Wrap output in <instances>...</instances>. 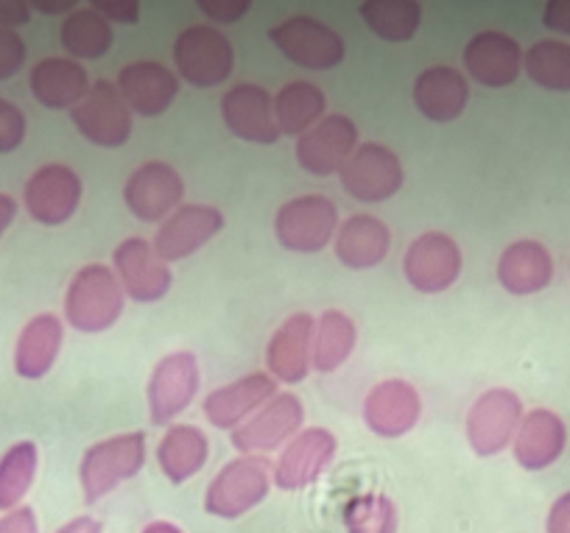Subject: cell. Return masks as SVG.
I'll use <instances>...</instances> for the list:
<instances>
[{"label":"cell","mask_w":570,"mask_h":533,"mask_svg":"<svg viewBox=\"0 0 570 533\" xmlns=\"http://www.w3.org/2000/svg\"><path fill=\"white\" fill-rule=\"evenodd\" d=\"M126 294L118 277L104 263L79 268L65 294V318L79 333H104L124 313Z\"/></svg>","instance_id":"1"},{"label":"cell","mask_w":570,"mask_h":533,"mask_svg":"<svg viewBox=\"0 0 570 533\" xmlns=\"http://www.w3.org/2000/svg\"><path fill=\"white\" fill-rule=\"evenodd\" d=\"M146 464V436L140 431L118 433L96 442L81 458L79 481L87 503L107 497L112 488L135 477Z\"/></svg>","instance_id":"2"},{"label":"cell","mask_w":570,"mask_h":533,"mask_svg":"<svg viewBox=\"0 0 570 533\" xmlns=\"http://www.w3.org/2000/svg\"><path fill=\"white\" fill-rule=\"evenodd\" d=\"M274 233L283 249L316 255L338 233V207L327 196L308 194L285 201L274 216Z\"/></svg>","instance_id":"3"},{"label":"cell","mask_w":570,"mask_h":533,"mask_svg":"<svg viewBox=\"0 0 570 533\" xmlns=\"http://www.w3.org/2000/svg\"><path fill=\"white\" fill-rule=\"evenodd\" d=\"M174 65L179 79L199 90L224 85L235 68L233 42L213 26H190L174 40Z\"/></svg>","instance_id":"4"},{"label":"cell","mask_w":570,"mask_h":533,"mask_svg":"<svg viewBox=\"0 0 570 533\" xmlns=\"http://www.w3.org/2000/svg\"><path fill=\"white\" fill-rule=\"evenodd\" d=\"M268 40L277 46L288 62L308 70H333L344 62L342 34L311 14H292L268 31Z\"/></svg>","instance_id":"5"},{"label":"cell","mask_w":570,"mask_h":533,"mask_svg":"<svg viewBox=\"0 0 570 533\" xmlns=\"http://www.w3.org/2000/svg\"><path fill=\"white\" fill-rule=\"evenodd\" d=\"M344 194L353 196L364 205H381V201L397 196L403 188L405 170L397 154L381 142H361L353 157L338 170Z\"/></svg>","instance_id":"6"},{"label":"cell","mask_w":570,"mask_h":533,"mask_svg":"<svg viewBox=\"0 0 570 533\" xmlns=\"http://www.w3.org/2000/svg\"><path fill=\"white\" fill-rule=\"evenodd\" d=\"M268 488H272V477H268L266 461L255 458V455H244V458L229 461L213 477L205 494V509L213 516L235 520V516L261 505L266 500Z\"/></svg>","instance_id":"7"},{"label":"cell","mask_w":570,"mask_h":533,"mask_svg":"<svg viewBox=\"0 0 570 533\" xmlns=\"http://www.w3.org/2000/svg\"><path fill=\"white\" fill-rule=\"evenodd\" d=\"M523 422V403L509 388H490L468 411V442L475 455H498L514 442Z\"/></svg>","instance_id":"8"},{"label":"cell","mask_w":570,"mask_h":533,"mask_svg":"<svg viewBox=\"0 0 570 533\" xmlns=\"http://www.w3.org/2000/svg\"><path fill=\"white\" fill-rule=\"evenodd\" d=\"M81 176L70 165L51 162L42 165L26 182L23 201L29 216L42 227H62L76 216L81 205Z\"/></svg>","instance_id":"9"},{"label":"cell","mask_w":570,"mask_h":533,"mask_svg":"<svg viewBox=\"0 0 570 533\" xmlns=\"http://www.w3.org/2000/svg\"><path fill=\"white\" fill-rule=\"evenodd\" d=\"M305 420L303 399L297 394H277L268 399L252 420L233 431V447L244 455H261L272 453V450L283 447L285 442H292L299 433Z\"/></svg>","instance_id":"10"},{"label":"cell","mask_w":570,"mask_h":533,"mask_svg":"<svg viewBox=\"0 0 570 533\" xmlns=\"http://www.w3.org/2000/svg\"><path fill=\"white\" fill-rule=\"evenodd\" d=\"M403 274L420 294H442L462 274V249L445 233H425L411 240L403 257Z\"/></svg>","instance_id":"11"},{"label":"cell","mask_w":570,"mask_h":533,"mask_svg":"<svg viewBox=\"0 0 570 533\" xmlns=\"http://www.w3.org/2000/svg\"><path fill=\"white\" fill-rule=\"evenodd\" d=\"M70 120L85 140L101 148H120L131 137V109L120 98L118 87L104 79L90 87L85 101L70 109Z\"/></svg>","instance_id":"12"},{"label":"cell","mask_w":570,"mask_h":533,"mask_svg":"<svg viewBox=\"0 0 570 533\" xmlns=\"http://www.w3.org/2000/svg\"><path fill=\"white\" fill-rule=\"evenodd\" d=\"M199 392V361L194 352H171L155 366L149 377V416L155 425L177 420Z\"/></svg>","instance_id":"13"},{"label":"cell","mask_w":570,"mask_h":533,"mask_svg":"<svg viewBox=\"0 0 570 533\" xmlns=\"http://www.w3.org/2000/svg\"><path fill=\"white\" fill-rule=\"evenodd\" d=\"M185 196L183 176L168 162H142L124 185V201L135 218L146 224L166 221Z\"/></svg>","instance_id":"14"},{"label":"cell","mask_w":570,"mask_h":533,"mask_svg":"<svg viewBox=\"0 0 570 533\" xmlns=\"http://www.w3.org/2000/svg\"><path fill=\"white\" fill-rule=\"evenodd\" d=\"M115 277L131 302H157L171 290L174 274L146 238H126L115 249Z\"/></svg>","instance_id":"15"},{"label":"cell","mask_w":570,"mask_h":533,"mask_svg":"<svg viewBox=\"0 0 570 533\" xmlns=\"http://www.w3.org/2000/svg\"><path fill=\"white\" fill-rule=\"evenodd\" d=\"M358 148V126L347 115H327L297 140V162L311 176H331L347 165Z\"/></svg>","instance_id":"16"},{"label":"cell","mask_w":570,"mask_h":533,"mask_svg":"<svg viewBox=\"0 0 570 533\" xmlns=\"http://www.w3.org/2000/svg\"><path fill=\"white\" fill-rule=\"evenodd\" d=\"M224 229L222 210L210 205H183L160 224L155 235V251L163 263H177L196 255Z\"/></svg>","instance_id":"17"},{"label":"cell","mask_w":570,"mask_h":533,"mask_svg":"<svg viewBox=\"0 0 570 533\" xmlns=\"http://www.w3.org/2000/svg\"><path fill=\"white\" fill-rule=\"evenodd\" d=\"M333 458H336V436L325 427H308L297 433L279 453L274 464V483L283 492H297L320 481Z\"/></svg>","instance_id":"18"},{"label":"cell","mask_w":570,"mask_h":533,"mask_svg":"<svg viewBox=\"0 0 570 533\" xmlns=\"http://www.w3.org/2000/svg\"><path fill=\"white\" fill-rule=\"evenodd\" d=\"M222 118L235 137L257 146H272L277 142L279 129L274 118V98L261 85H235L222 98Z\"/></svg>","instance_id":"19"},{"label":"cell","mask_w":570,"mask_h":533,"mask_svg":"<svg viewBox=\"0 0 570 533\" xmlns=\"http://www.w3.org/2000/svg\"><path fill=\"white\" fill-rule=\"evenodd\" d=\"M316 318L308 313H294L274 329L266 346L268 375L279 383H303L314 366Z\"/></svg>","instance_id":"20"},{"label":"cell","mask_w":570,"mask_h":533,"mask_svg":"<svg viewBox=\"0 0 570 533\" xmlns=\"http://www.w3.org/2000/svg\"><path fill=\"white\" fill-rule=\"evenodd\" d=\"M118 92L131 112L157 118L179 96V76L155 59H137L118 73Z\"/></svg>","instance_id":"21"},{"label":"cell","mask_w":570,"mask_h":533,"mask_svg":"<svg viewBox=\"0 0 570 533\" xmlns=\"http://www.w3.org/2000/svg\"><path fill=\"white\" fill-rule=\"evenodd\" d=\"M464 70L470 79L479 85L501 90L518 81L523 68V51L518 40L503 31H479L473 40L464 46Z\"/></svg>","instance_id":"22"},{"label":"cell","mask_w":570,"mask_h":533,"mask_svg":"<svg viewBox=\"0 0 570 533\" xmlns=\"http://www.w3.org/2000/svg\"><path fill=\"white\" fill-rule=\"evenodd\" d=\"M422 399L416 388L405 381H383L366 394L364 422L372 433L383 438H400L420 422Z\"/></svg>","instance_id":"23"},{"label":"cell","mask_w":570,"mask_h":533,"mask_svg":"<svg viewBox=\"0 0 570 533\" xmlns=\"http://www.w3.org/2000/svg\"><path fill=\"white\" fill-rule=\"evenodd\" d=\"M274 397H277V381L263 372H252V375L207 394L205 416L210 420V425L222 427V431H235Z\"/></svg>","instance_id":"24"},{"label":"cell","mask_w":570,"mask_h":533,"mask_svg":"<svg viewBox=\"0 0 570 533\" xmlns=\"http://www.w3.org/2000/svg\"><path fill=\"white\" fill-rule=\"evenodd\" d=\"M29 87L31 96L46 109H73L85 101L92 81L85 65L65 57H46L31 68Z\"/></svg>","instance_id":"25"},{"label":"cell","mask_w":570,"mask_h":533,"mask_svg":"<svg viewBox=\"0 0 570 533\" xmlns=\"http://www.w3.org/2000/svg\"><path fill=\"white\" fill-rule=\"evenodd\" d=\"M470 101V85L462 70L434 65L422 70L414 81V103L428 120L451 124L464 112Z\"/></svg>","instance_id":"26"},{"label":"cell","mask_w":570,"mask_h":533,"mask_svg":"<svg viewBox=\"0 0 570 533\" xmlns=\"http://www.w3.org/2000/svg\"><path fill=\"white\" fill-rule=\"evenodd\" d=\"M514 461L523 470L540 472L557 464L559 455L564 453L568 444V427L553 411L537 408L529 416H523L514 436Z\"/></svg>","instance_id":"27"},{"label":"cell","mask_w":570,"mask_h":533,"mask_svg":"<svg viewBox=\"0 0 570 533\" xmlns=\"http://www.w3.org/2000/svg\"><path fill=\"white\" fill-rule=\"evenodd\" d=\"M389 246H392V233L381 218L370 216V213L347 218L333 238L338 263L355 268V272L381 266L389 255Z\"/></svg>","instance_id":"28"},{"label":"cell","mask_w":570,"mask_h":533,"mask_svg":"<svg viewBox=\"0 0 570 533\" xmlns=\"http://www.w3.org/2000/svg\"><path fill=\"white\" fill-rule=\"evenodd\" d=\"M553 260L551 251L537 240H514L498 260V283L514 296L540 294L551 285Z\"/></svg>","instance_id":"29"},{"label":"cell","mask_w":570,"mask_h":533,"mask_svg":"<svg viewBox=\"0 0 570 533\" xmlns=\"http://www.w3.org/2000/svg\"><path fill=\"white\" fill-rule=\"evenodd\" d=\"M65 329L59 316L53 313H40L31 318L20 333L18 346H14V369L23 381H40L57 364L62 352Z\"/></svg>","instance_id":"30"},{"label":"cell","mask_w":570,"mask_h":533,"mask_svg":"<svg viewBox=\"0 0 570 533\" xmlns=\"http://www.w3.org/2000/svg\"><path fill=\"white\" fill-rule=\"evenodd\" d=\"M207 455H210V444H207V436L199 427L171 425L166 436L160 438V447H157V464H160L163 475L174 486H179L207 464Z\"/></svg>","instance_id":"31"},{"label":"cell","mask_w":570,"mask_h":533,"mask_svg":"<svg viewBox=\"0 0 570 533\" xmlns=\"http://www.w3.org/2000/svg\"><path fill=\"white\" fill-rule=\"evenodd\" d=\"M327 98L311 81H292L274 96V118H277L279 135L303 137L325 118Z\"/></svg>","instance_id":"32"},{"label":"cell","mask_w":570,"mask_h":533,"mask_svg":"<svg viewBox=\"0 0 570 533\" xmlns=\"http://www.w3.org/2000/svg\"><path fill=\"white\" fill-rule=\"evenodd\" d=\"M355 344H358V329H355V322L347 313H322L314 333V369L320 375H331V372L342 369L350 355H353Z\"/></svg>","instance_id":"33"},{"label":"cell","mask_w":570,"mask_h":533,"mask_svg":"<svg viewBox=\"0 0 570 533\" xmlns=\"http://www.w3.org/2000/svg\"><path fill=\"white\" fill-rule=\"evenodd\" d=\"M59 40L73 59L96 62V59L107 57V51L112 48V26L92 7H79L65 18Z\"/></svg>","instance_id":"34"},{"label":"cell","mask_w":570,"mask_h":533,"mask_svg":"<svg viewBox=\"0 0 570 533\" xmlns=\"http://www.w3.org/2000/svg\"><path fill=\"white\" fill-rule=\"evenodd\" d=\"M361 18L381 40L409 42L422 23V7L414 0H366Z\"/></svg>","instance_id":"35"},{"label":"cell","mask_w":570,"mask_h":533,"mask_svg":"<svg viewBox=\"0 0 570 533\" xmlns=\"http://www.w3.org/2000/svg\"><path fill=\"white\" fill-rule=\"evenodd\" d=\"M40 450L35 442H18L0 455V511H14L37 477Z\"/></svg>","instance_id":"36"},{"label":"cell","mask_w":570,"mask_h":533,"mask_svg":"<svg viewBox=\"0 0 570 533\" xmlns=\"http://www.w3.org/2000/svg\"><path fill=\"white\" fill-rule=\"evenodd\" d=\"M523 68L542 90L570 92V42L540 40L523 53Z\"/></svg>","instance_id":"37"},{"label":"cell","mask_w":570,"mask_h":533,"mask_svg":"<svg viewBox=\"0 0 570 533\" xmlns=\"http://www.w3.org/2000/svg\"><path fill=\"white\" fill-rule=\"evenodd\" d=\"M347 533H397V509L386 494H358L344 509Z\"/></svg>","instance_id":"38"},{"label":"cell","mask_w":570,"mask_h":533,"mask_svg":"<svg viewBox=\"0 0 570 533\" xmlns=\"http://www.w3.org/2000/svg\"><path fill=\"white\" fill-rule=\"evenodd\" d=\"M26 115L23 109L14 107L12 101L0 98V154H12L23 146L26 140Z\"/></svg>","instance_id":"39"},{"label":"cell","mask_w":570,"mask_h":533,"mask_svg":"<svg viewBox=\"0 0 570 533\" xmlns=\"http://www.w3.org/2000/svg\"><path fill=\"white\" fill-rule=\"evenodd\" d=\"M26 62V42L18 31L0 29V81L12 79L20 73Z\"/></svg>","instance_id":"40"},{"label":"cell","mask_w":570,"mask_h":533,"mask_svg":"<svg viewBox=\"0 0 570 533\" xmlns=\"http://www.w3.org/2000/svg\"><path fill=\"white\" fill-rule=\"evenodd\" d=\"M199 9L213 20V23H238L252 9L249 0H199Z\"/></svg>","instance_id":"41"},{"label":"cell","mask_w":570,"mask_h":533,"mask_svg":"<svg viewBox=\"0 0 570 533\" xmlns=\"http://www.w3.org/2000/svg\"><path fill=\"white\" fill-rule=\"evenodd\" d=\"M107 23H137L140 3L137 0H92L90 3Z\"/></svg>","instance_id":"42"},{"label":"cell","mask_w":570,"mask_h":533,"mask_svg":"<svg viewBox=\"0 0 570 533\" xmlns=\"http://www.w3.org/2000/svg\"><path fill=\"white\" fill-rule=\"evenodd\" d=\"M542 26L570 37V0H548L542 9Z\"/></svg>","instance_id":"43"},{"label":"cell","mask_w":570,"mask_h":533,"mask_svg":"<svg viewBox=\"0 0 570 533\" xmlns=\"http://www.w3.org/2000/svg\"><path fill=\"white\" fill-rule=\"evenodd\" d=\"M0 533H40L37 516L31 509H14L0 520Z\"/></svg>","instance_id":"44"},{"label":"cell","mask_w":570,"mask_h":533,"mask_svg":"<svg viewBox=\"0 0 570 533\" xmlns=\"http://www.w3.org/2000/svg\"><path fill=\"white\" fill-rule=\"evenodd\" d=\"M29 3H20V0H0V29H14V26H23L29 23Z\"/></svg>","instance_id":"45"},{"label":"cell","mask_w":570,"mask_h":533,"mask_svg":"<svg viewBox=\"0 0 570 533\" xmlns=\"http://www.w3.org/2000/svg\"><path fill=\"white\" fill-rule=\"evenodd\" d=\"M548 533H570V492L562 494V497L551 505V514H548Z\"/></svg>","instance_id":"46"},{"label":"cell","mask_w":570,"mask_h":533,"mask_svg":"<svg viewBox=\"0 0 570 533\" xmlns=\"http://www.w3.org/2000/svg\"><path fill=\"white\" fill-rule=\"evenodd\" d=\"M14 216H18V205H14V199L7 194H0V238H3V233H7L9 227H12Z\"/></svg>","instance_id":"47"},{"label":"cell","mask_w":570,"mask_h":533,"mask_svg":"<svg viewBox=\"0 0 570 533\" xmlns=\"http://www.w3.org/2000/svg\"><path fill=\"white\" fill-rule=\"evenodd\" d=\"M57 533H101V525H98L92 516H76V520H70L68 525L59 527Z\"/></svg>","instance_id":"48"},{"label":"cell","mask_w":570,"mask_h":533,"mask_svg":"<svg viewBox=\"0 0 570 533\" xmlns=\"http://www.w3.org/2000/svg\"><path fill=\"white\" fill-rule=\"evenodd\" d=\"M31 9H40V12H48V14H62V12H76V9H79V3H73V0H70V3H35V7Z\"/></svg>","instance_id":"49"},{"label":"cell","mask_w":570,"mask_h":533,"mask_svg":"<svg viewBox=\"0 0 570 533\" xmlns=\"http://www.w3.org/2000/svg\"><path fill=\"white\" fill-rule=\"evenodd\" d=\"M142 533H183L177 525L171 522H151V525L142 527Z\"/></svg>","instance_id":"50"}]
</instances>
